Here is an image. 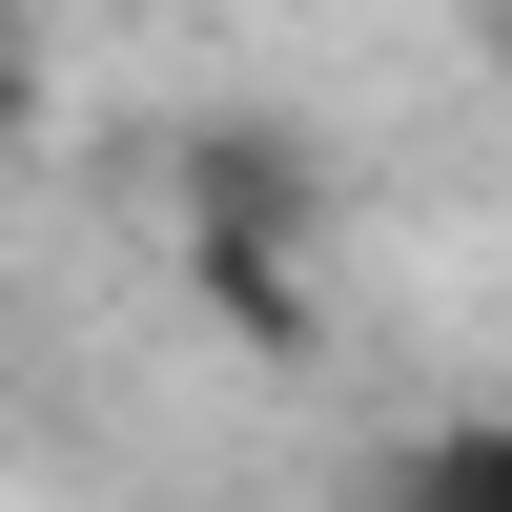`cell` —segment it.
Listing matches in <instances>:
<instances>
[{
    "label": "cell",
    "mask_w": 512,
    "mask_h": 512,
    "mask_svg": "<svg viewBox=\"0 0 512 512\" xmlns=\"http://www.w3.org/2000/svg\"><path fill=\"white\" fill-rule=\"evenodd\" d=\"M369 512H512V410H451V431H410Z\"/></svg>",
    "instance_id": "3"
},
{
    "label": "cell",
    "mask_w": 512,
    "mask_h": 512,
    "mask_svg": "<svg viewBox=\"0 0 512 512\" xmlns=\"http://www.w3.org/2000/svg\"><path fill=\"white\" fill-rule=\"evenodd\" d=\"M164 205L185 226H267V246H328V144L287 103H205L185 144H164Z\"/></svg>",
    "instance_id": "1"
},
{
    "label": "cell",
    "mask_w": 512,
    "mask_h": 512,
    "mask_svg": "<svg viewBox=\"0 0 512 512\" xmlns=\"http://www.w3.org/2000/svg\"><path fill=\"white\" fill-rule=\"evenodd\" d=\"M308 267H328V246H267V226H185V308L226 328L246 369H308V349H328V287H308Z\"/></svg>",
    "instance_id": "2"
},
{
    "label": "cell",
    "mask_w": 512,
    "mask_h": 512,
    "mask_svg": "<svg viewBox=\"0 0 512 512\" xmlns=\"http://www.w3.org/2000/svg\"><path fill=\"white\" fill-rule=\"evenodd\" d=\"M492 62H512V0H492Z\"/></svg>",
    "instance_id": "4"
}]
</instances>
